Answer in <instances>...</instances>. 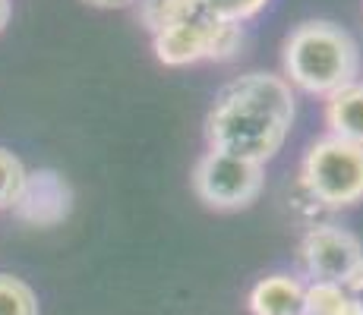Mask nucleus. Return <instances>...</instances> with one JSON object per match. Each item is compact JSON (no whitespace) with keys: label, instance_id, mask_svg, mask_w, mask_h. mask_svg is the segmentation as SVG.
<instances>
[{"label":"nucleus","instance_id":"a211bd4d","mask_svg":"<svg viewBox=\"0 0 363 315\" xmlns=\"http://www.w3.org/2000/svg\"><path fill=\"white\" fill-rule=\"evenodd\" d=\"M6 19H10V0H0V32H4Z\"/></svg>","mask_w":363,"mask_h":315},{"label":"nucleus","instance_id":"9b49d317","mask_svg":"<svg viewBox=\"0 0 363 315\" xmlns=\"http://www.w3.org/2000/svg\"><path fill=\"white\" fill-rule=\"evenodd\" d=\"M347 293L335 281H310L303 284V315H341L347 306Z\"/></svg>","mask_w":363,"mask_h":315},{"label":"nucleus","instance_id":"2eb2a0df","mask_svg":"<svg viewBox=\"0 0 363 315\" xmlns=\"http://www.w3.org/2000/svg\"><path fill=\"white\" fill-rule=\"evenodd\" d=\"M341 287H345L347 297H360V299H363V258L351 268V275L341 281Z\"/></svg>","mask_w":363,"mask_h":315},{"label":"nucleus","instance_id":"1a4fd4ad","mask_svg":"<svg viewBox=\"0 0 363 315\" xmlns=\"http://www.w3.org/2000/svg\"><path fill=\"white\" fill-rule=\"evenodd\" d=\"M323 117L329 126V136L363 149V82L357 79L325 98Z\"/></svg>","mask_w":363,"mask_h":315},{"label":"nucleus","instance_id":"dca6fc26","mask_svg":"<svg viewBox=\"0 0 363 315\" xmlns=\"http://www.w3.org/2000/svg\"><path fill=\"white\" fill-rule=\"evenodd\" d=\"M89 6H99V10H123V6L136 4V0H86Z\"/></svg>","mask_w":363,"mask_h":315},{"label":"nucleus","instance_id":"9d476101","mask_svg":"<svg viewBox=\"0 0 363 315\" xmlns=\"http://www.w3.org/2000/svg\"><path fill=\"white\" fill-rule=\"evenodd\" d=\"M199 0H139V23L152 35L196 16Z\"/></svg>","mask_w":363,"mask_h":315},{"label":"nucleus","instance_id":"0eeeda50","mask_svg":"<svg viewBox=\"0 0 363 315\" xmlns=\"http://www.w3.org/2000/svg\"><path fill=\"white\" fill-rule=\"evenodd\" d=\"M73 212V189L57 171H32L13 202V214L32 227H54Z\"/></svg>","mask_w":363,"mask_h":315},{"label":"nucleus","instance_id":"6e6552de","mask_svg":"<svg viewBox=\"0 0 363 315\" xmlns=\"http://www.w3.org/2000/svg\"><path fill=\"white\" fill-rule=\"evenodd\" d=\"M253 315H303V281L297 275H269L253 284L247 299Z\"/></svg>","mask_w":363,"mask_h":315},{"label":"nucleus","instance_id":"423d86ee","mask_svg":"<svg viewBox=\"0 0 363 315\" xmlns=\"http://www.w3.org/2000/svg\"><path fill=\"white\" fill-rule=\"evenodd\" d=\"M297 258L313 281L341 284L363 258V243L357 234L338 224H313L300 240Z\"/></svg>","mask_w":363,"mask_h":315},{"label":"nucleus","instance_id":"f3484780","mask_svg":"<svg viewBox=\"0 0 363 315\" xmlns=\"http://www.w3.org/2000/svg\"><path fill=\"white\" fill-rule=\"evenodd\" d=\"M341 315H363V299L360 297H351V299H347V306L341 309Z\"/></svg>","mask_w":363,"mask_h":315},{"label":"nucleus","instance_id":"f8f14e48","mask_svg":"<svg viewBox=\"0 0 363 315\" xmlns=\"http://www.w3.org/2000/svg\"><path fill=\"white\" fill-rule=\"evenodd\" d=\"M269 4L272 0H199V10L208 13L212 19H221V23L243 25L259 16Z\"/></svg>","mask_w":363,"mask_h":315},{"label":"nucleus","instance_id":"f257e3e1","mask_svg":"<svg viewBox=\"0 0 363 315\" xmlns=\"http://www.w3.org/2000/svg\"><path fill=\"white\" fill-rule=\"evenodd\" d=\"M294 114L297 98L284 76H237L221 86L206 117L208 149L265 167L288 142Z\"/></svg>","mask_w":363,"mask_h":315},{"label":"nucleus","instance_id":"f03ea898","mask_svg":"<svg viewBox=\"0 0 363 315\" xmlns=\"http://www.w3.org/2000/svg\"><path fill=\"white\" fill-rule=\"evenodd\" d=\"M284 79L291 88L329 98L338 88L357 82L360 47L354 35L329 19H306L284 38L281 47Z\"/></svg>","mask_w":363,"mask_h":315},{"label":"nucleus","instance_id":"39448f33","mask_svg":"<svg viewBox=\"0 0 363 315\" xmlns=\"http://www.w3.org/2000/svg\"><path fill=\"white\" fill-rule=\"evenodd\" d=\"M265 167L225 151L208 149L193 167V189L215 212H240L250 208L262 193Z\"/></svg>","mask_w":363,"mask_h":315},{"label":"nucleus","instance_id":"7ed1b4c3","mask_svg":"<svg viewBox=\"0 0 363 315\" xmlns=\"http://www.w3.org/2000/svg\"><path fill=\"white\" fill-rule=\"evenodd\" d=\"M297 183L329 212L357 205L363 202V149L325 132L306 149Z\"/></svg>","mask_w":363,"mask_h":315},{"label":"nucleus","instance_id":"4468645a","mask_svg":"<svg viewBox=\"0 0 363 315\" xmlns=\"http://www.w3.org/2000/svg\"><path fill=\"white\" fill-rule=\"evenodd\" d=\"M26 183V167L13 151L0 149V208H13L19 189Z\"/></svg>","mask_w":363,"mask_h":315},{"label":"nucleus","instance_id":"ddd939ff","mask_svg":"<svg viewBox=\"0 0 363 315\" xmlns=\"http://www.w3.org/2000/svg\"><path fill=\"white\" fill-rule=\"evenodd\" d=\"M0 315H38V299L26 281L0 275Z\"/></svg>","mask_w":363,"mask_h":315},{"label":"nucleus","instance_id":"20e7f679","mask_svg":"<svg viewBox=\"0 0 363 315\" xmlns=\"http://www.w3.org/2000/svg\"><path fill=\"white\" fill-rule=\"evenodd\" d=\"M152 47L164 67H190V63L202 60L221 63L237 57V51L243 47V25L221 23V19H212L208 13L199 10L196 16L155 32Z\"/></svg>","mask_w":363,"mask_h":315}]
</instances>
